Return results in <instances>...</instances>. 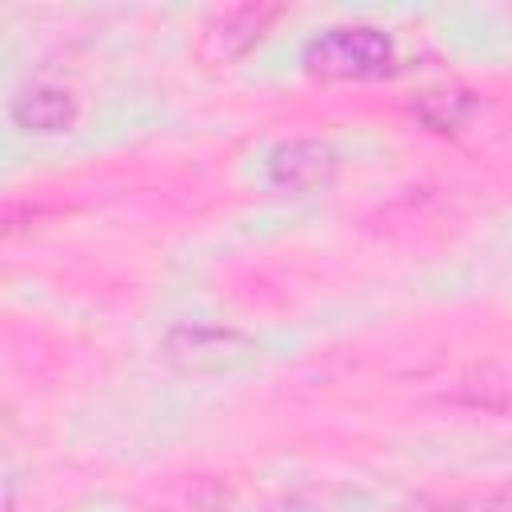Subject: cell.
Here are the masks:
<instances>
[{"mask_svg": "<svg viewBox=\"0 0 512 512\" xmlns=\"http://www.w3.org/2000/svg\"><path fill=\"white\" fill-rule=\"evenodd\" d=\"M396 40L372 24L324 28L304 44V68L320 80H380L396 72Z\"/></svg>", "mask_w": 512, "mask_h": 512, "instance_id": "obj_1", "label": "cell"}, {"mask_svg": "<svg viewBox=\"0 0 512 512\" xmlns=\"http://www.w3.org/2000/svg\"><path fill=\"white\" fill-rule=\"evenodd\" d=\"M160 348L172 368L196 372V376L236 372L256 360V344L236 328H220V324H172Z\"/></svg>", "mask_w": 512, "mask_h": 512, "instance_id": "obj_2", "label": "cell"}, {"mask_svg": "<svg viewBox=\"0 0 512 512\" xmlns=\"http://www.w3.org/2000/svg\"><path fill=\"white\" fill-rule=\"evenodd\" d=\"M340 172V156L332 144L324 140H312V136H296V140H284L268 152L264 160V180L276 188V192H288V196H308V192H324Z\"/></svg>", "mask_w": 512, "mask_h": 512, "instance_id": "obj_3", "label": "cell"}, {"mask_svg": "<svg viewBox=\"0 0 512 512\" xmlns=\"http://www.w3.org/2000/svg\"><path fill=\"white\" fill-rule=\"evenodd\" d=\"M8 116L20 132H36V136H52L76 124V96L64 84L52 80H32L24 88H16Z\"/></svg>", "mask_w": 512, "mask_h": 512, "instance_id": "obj_4", "label": "cell"}, {"mask_svg": "<svg viewBox=\"0 0 512 512\" xmlns=\"http://www.w3.org/2000/svg\"><path fill=\"white\" fill-rule=\"evenodd\" d=\"M276 20V8H260V4H240V8H224L208 20L204 28V56L208 60H236L244 56L260 36L264 28Z\"/></svg>", "mask_w": 512, "mask_h": 512, "instance_id": "obj_5", "label": "cell"}, {"mask_svg": "<svg viewBox=\"0 0 512 512\" xmlns=\"http://www.w3.org/2000/svg\"><path fill=\"white\" fill-rule=\"evenodd\" d=\"M476 108H480V96L468 84H456V80L428 84L412 100L416 120L424 128H432V132H456V128H464L476 116Z\"/></svg>", "mask_w": 512, "mask_h": 512, "instance_id": "obj_6", "label": "cell"}, {"mask_svg": "<svg viewBox=\"0 0 512 512\" xmlns=\"http://www.w3.org/2000/svg\"><path fill=\"white\" fill-rule=\"evenodd\" d=\"M488 512H512V492H504V496H496V500L488 504Z\"/></svg>", "mask_w": 512, "mask_h": 512, "instance_id": "obj_7", "label": "cell"}]
</instances>
